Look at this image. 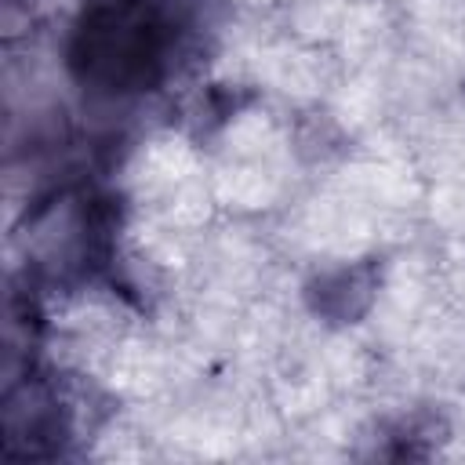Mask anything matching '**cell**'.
Instances as JSON below:
<instances>
[{
  "label": "cell",
  "instance_id": "cell-1",
  "mask_svg": "<svg viewBox=\"0 0 465 465\" xmlns=\"http://www.w3.org/2000/svg\"><path fill=\"white\" fill-rule=\"evenodd\" d=\"M174 40L163 0H94L73 29L69 65L91 91L134 94L167 73Z\"/></svg>",
  "mask_w": 465,
  "mask_h": 465
}]
</instances>
